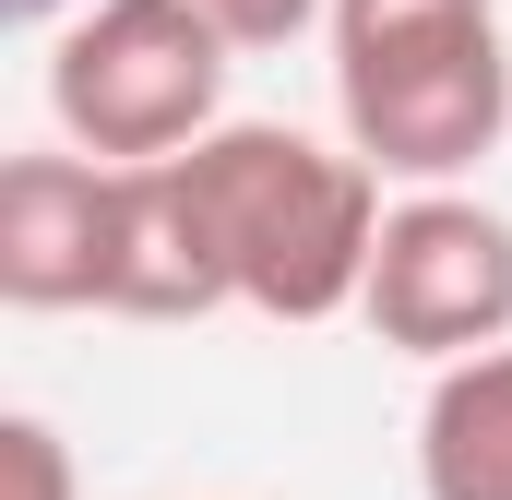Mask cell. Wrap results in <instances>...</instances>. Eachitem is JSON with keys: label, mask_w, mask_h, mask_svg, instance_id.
Listing matches in <instances>:
<instances>
[{"label": "cell", "mask_w": 512, "mask_h": 500, "mask_svg": "<svg viewBox=\"0 0 512 500\" xmlns=\"http://www.w3.org/2000/svg\"><path fill=\"white\" fill-rule=\"evenodd\" d=\"M417 500H512V346H477V358L429 370Z\"/></svg>", "instance_id": "cell-6"}, {"label": "cell", "mask_w": 512, "mask_h": 500, "mask_svg": "<svg viewBox=\"0 0 512 500\" xmlns=\"http://www.w3.org/2000/svg\"><path fill=\"white\" fill-rule=\"evenodd\" d=\"M179 179L203 203V239L227 262V298L262 322H334L370 286L382 250V167L358 143L286 120H215L203 143H179Z\"/></svg>", "instance_id": "cell-1"}, {"label": "cell", "mask_w": 512, "mask_h": 500, "mask_svg": "<svg viewBox=\"0 0 512 500\" xmlns=\"http://www.w3.org/2000/svg\"><path fill=\"white\" fill-rule=\"evenodd\" d=\"M0 12H12V24H72L84 0H0Z\"/></svg>", "instance_id": "cell-9"}, {"label": "cell", "mask_w": 512, "mask_h": 500, "mask_svg": "<svg viewBox=\"0 0 512 500\" xmlns=\"http://www.w3.org/2000/svg\"><path fill=\"white\" fill-rule=\"evenodd\" d=\"M227 60L203 0H84L48 24V120L108 167H155L227 120Z\"/></svg>", "instance_id": "cell-3"}, {"label": "cell", "mask_w": 512, "mask_h": 500, "mask_svg": "<svg viewBox=\"0 0 512 500\" xmlns=\"http://www.w3.org/2000/svg\"><path fill=\"white\" fill-rule=\"evenodd\" d=\"M334 120L346 143L429 191V179H477L512 131V48L501 0H334Z\"/></svg>", "instance_id": "cell-2"}, {"label": "cell", "mask_w": 512, "mask_h": 500, "mask_svg": "<svg viewBox=\"0 0 512 500\" xmlns=\"http://www.w3.org/2000/svg\"><path fill=\"white\" fill-rule=\"evenodd\" d=\"M120 167L108 155H12L0 167V298L12 310H108Z\"/></svg>", "instance_id": "cell-5"}, {"label": "cell", "mask_w": 512, "mask_h": 500, "mask_svg": "<svg viewBox=\"0 0 512 500\" xmlns=\"http://www.w3.org/2000/svg\"><path fill=\"white\" fill-rule=\"evenodd\" d=\"M227 24V48H298L310 24H334V0H203Z\"/></svg>", "instance_id": "cell-8"}, {"label": "cell", "mask_w": 512, "mask_h": 500, "mask_svg": "<svg viewBox=\"0 0 512 500\" xmlns=\"http://www.w3.org/2000/svg\"><path fill=\"white\" fill-rule=\"evenodd\" d=\"M0 477H12V500H84V489H72V441H60L36 405L0 417Z\"/></svg>", "instance_id": "cell-7"}, {"label": "cell", "mask_w": 512, "mask_h": 500, "mask_svg": "<svg viewBox=\"0 0 512 500\" xmlns=\"http://www.w3.org/2000/svg\"><path fill=\"white\" fill-rule=\"evenodd\" d=\"M358 322L405 346V358H477V346H512V215L477 203L465 179H429L382 215V250H370V286H358Z\"/></svg>", "instance_id": "cell-4"}]
</instances>
